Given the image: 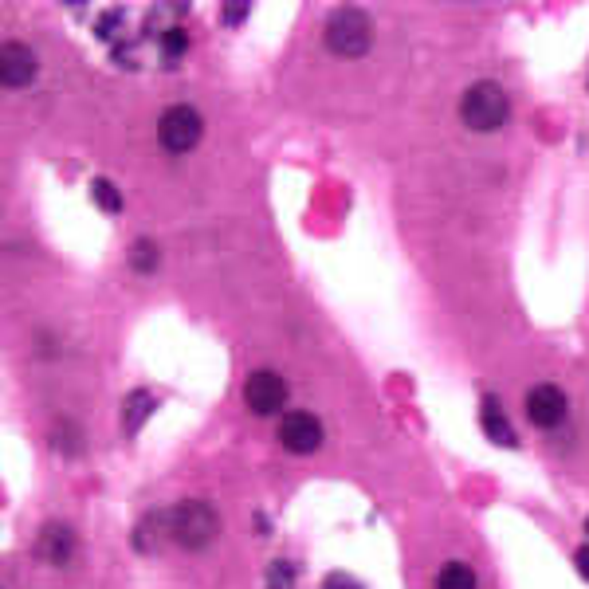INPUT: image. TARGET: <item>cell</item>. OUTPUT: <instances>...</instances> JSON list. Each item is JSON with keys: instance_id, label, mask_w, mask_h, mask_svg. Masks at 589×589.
<instances>
[{"instance_id": "6da1fadb", "label": "cell", "mask_w": 589, "mask_h": 589, "mask_svg": "<svg viewBox=\"0 0 589 589\" xmlns=\"http://www.w3.org/2000/svg\"><path fill=\"white\" fill-rule=\"evenodd\" d=\"M507 114H511L507 91H503L499 83H491V79H483V83H476V87H468L464 99H460V118H464L472 130H480V134L499 130V126L507 122Z\"/></svg>"}, {"instance_id": "7a4b0ae2", "label": "cell", "mask_w": 589, "mask_h": 589, "mask_svg": "<svg viewBox=\"0 0 589 589\" xmlns=\"http://www.w3.org/2000/svg\"><path fill=\"white\" fill-rule=\"evenodd\" d=\"M216 531H220V519H216L213 507L201 503V499H189V503L169 511V535L177 538L185 550H205L216 538Z\"/></svg>"}, {"instance_id": "3957f363", "label": "cell", "mask_w": 589, "mask_h": 589, "mask_svg": "<svg viewBox=\"0 0 589 589\" xmlns=\"http://www.w3.org/2000/svg\"><path fill=\"white\" fill-rule=\"evenodd\" d=\"M370 40H374V28H370V16L358 12V8H342L330 16L326 24V48L342 59H358V55L370 52Z\"/></svg>"}, {"instance_id": "277c9868", "label": "cell", "mask_w": 589, "mask_h": 589, "mask_svg": "<svg viewBox=\"0 0 589 589\" xmlns=\"http://www.w3.org/2000/svg\"><path fill=\"white\" fill-rule=\"evenodd\" d=\"M158 142L169 154H189L201 142V114L193 107H169L158 118Z\"/></svg>"}, {"instance_id": "5b68a950", "label": "cell", "mask_w": 589, "mask_h": 589, "mask_svg": "<svg viewBox=\"0 0 589 589\" xmlns=\"http://www.w3.org/2000/svg\"><path fill=\"white\" fill-rule=\"evenodd\" d=\"M244 401H248V409L256 417H275L287 405V381L275 370H256L244 381Z\"/></svg>"}, {"instance_id": "8992f818", "label": "cell", "mask_w": 589, "mask_h": 589, "mask_svg": "<svg viewBox=\"0 0 589 589\" xmlns=\"http://www.w3.org/2000/svg\"><path fill=\"white\" fill-rule=\"evenodd\" d=\"M279 444L295 456H311L322 444V421L311 413H287L279 421Z\"/></svg>"}, {"instance_id": "52a82bcc", "label": "cell", "mask_w": 589, "mask_h": 589, "mask_svg": "<svg viewBox=\"0 0 589 589\" xmlns=\"http://www.w3.org/2000/svg\"><path fill=\"white\" fill-rule=\"evenodd\" d=\"M527 417L538 429H554L566 417V393L558 385H535L527 393Z\"/></svg>"}, {"instance_id": "ba28073f", "label": "cell", "mask_w": 589, "mask_h": 589, "mask_svg": "<svg viewBox=\"0 0 589 589\" xmlns=\"http://www.w3.org/2000/svg\"><path fill=\"white\" fill-rule=\"evenodd\" d=\"M32 79H36V55H32V48L8 40L0 48V83L4 87H28Z\"/></svg>"}, {"instance_id": "9c48e42d", "label": "cell", "mask_w": 589, "mask_h": 589, "mask_svg": "<svg viewBox=\"0 0 589 589\" xmlns=\"http://www.w3.org/2000/svg\"><path fill=\"white\" fill-rule=\"evenodd\" d=\"M40 554L55 562V566H63L71 554H75V535L67 531V527H48L44 535H40Z\"/></svg>"}, {"instance_id": "30bf717a", "label": "cell", "mask_w": 589, "mask_h": 589, "mask_svg": "<svg viewBox=\"0 0 589 589\" xmlns=\"http://www.w3.org/2000/svg\"><path fill=\"white\" fill-rule=\"evenodd\" d=\"M480 421H483V432H487L491 440H499V444H507V448L515 444V429L507 425V417H503V409H499L495 397H483Z\"/></svg>"}, {"instance_id": "8fae6325", "label": "cell", "mask_w": 589, "mask_h": 589, "mask_svg": "<svg viewBox=\"0 0 589 589\" xmlns=\"http://www.w3.org/2000/svg\"><path fill=\"white\" fill-rule=\"evenodd\" d=\"M436 589H476V574H472L464 562H448V566L436 574Z\"/></svg>"}, {"instance_id": "7c38bea8", "label": "cell", "mask_w": 589, "mask_h": 589, "mask_svg": "<svg viewBox=\"0 0 589 589\" xmlns=\"http://www.w3.org/2000/svg\"><path fill=\"white\" fill-rule=\"evenodd\" d=\"M158 44H161V55H165V63L173 67L181 55H185V32L181 28H165L158 36Z\"/></svg>"}, {"instance_id": "4fadbf2b", "label": "cell", "mask_w": 589, "mask_h": 589, "mask_svg": "<svg viewBox=\"0 0 589 589\" xmlns=\"http://www.w3.org/2000/svg\"><path fill=\"white\" fill-rule=\"evenodd\" d=\"M130 264H134V271H154L158 268V248L150 240H138L130 248Z\"/></svg>"}, {"instance_id": "5bb4252c", "label": "cell", "mask_w": 589, "mask_h": 589, "mask_svg": "<svg viewBox=\"0 0 589 589\" xmlns=\"http://www.w3.org/2000/svg\"><path fill=\"white\" fill-rule=\"evenodd\" d=\"M91 193H95V205H99L103 213H118V209H122V197L114 193V185H110V181H103V177L91 185Z\"/></svg>"}, {"instance_id": "9a60e30c", "label": "cell", "mask_w": 589, "mask_h": 589, "mask_svg": "<svg viewBox=\"0 0 589 589\" xmlns=\"http://www.w3.org/2000/svg\"><path fill=\"white\" fill-rule=\"evenodd\" d=\"M150 409H154V405H150V397H146V393H134V397H130V417H126V429L130 432L138 429V425H142V417H146Z\"/></svg>"}, {"instance_id": "2e32d148", "label": "cell", "mask_w": 589, "mask_h": 589, "mask_svg": "<svg viewBox=\"0 0 589 589\" xmlns=\"http://www.w3.org/2000/svg\"><path fill=\"white\" fill-rule=\"evenodd\" d=\"M271 589H291V566L287 562L271 566Z\"/></svg>"}, {"instance_id": "e0dca14e", "label": "cell", "mask_w": 589, "mask_h": 589, "mask_svg": "<svg viewBox=\"0 0 589 589\" xmlns=\"http://www.w3.org/2000/svg\"><path fill=\"white\" fill-rule=\"evenodd\" d=\"M326 589H362V586H358L354 578H342V574H330V578H326Z\"/></svg>"}, {"instance_id": "ac0fdd59", "label": "cell", "mask_w": 589, "mask_h": 589, "mask_svg": "<svg viewBox=\"0 0 589 589\" xmlns=\"http://www.w3.org/2000/svg\"><path fill=\"white\" fill-rule=\"evenodd\" d=\"M114 24H118V12H110V16H103L99 20V36L107 40V36H114Z\"/></svg>"}, {"instance_id": "d6986e66", "label": "cell", "mask_w": 589, "mask_h": 589, "mask_svg": "<svg viewBox=\"0 0 589 589\" xmlns=\"http://www.w3.org/2000/svg\"><path fill=\"white\" fill-rule=\"evenodd\" d=\"M244 16H248V8H244V4H232V8H224V20H228V24H236V20H244Z\"/></svg>"}, {"instance_id": "ffe728a7", "label": "cell", "mask_w": 589, "mask_h": 589, "mask_svg": "<svg viewBox=\"0 0 589 589\" xmlns=\"http://www.w3.org/2000/svg\"><path fill=\"white\" fill-rule=\"evenodd\" d=\"M578 570H582V578H589V546L578 550Z\"/></svg>"}, {"instance_id": "44dd1931", "label": "cell", "mask_w": 589, "mask_h": 589, "mask_svg": "<svg viewBox=\"0 0 589 589\" xmlns=\"http://www.w3.org/2000/svg\"><path fill=\"white\" fill-rule=\"evenodd\" d=\"M586 527H589V523H586Z\"/></svg>"}]
</instances>
